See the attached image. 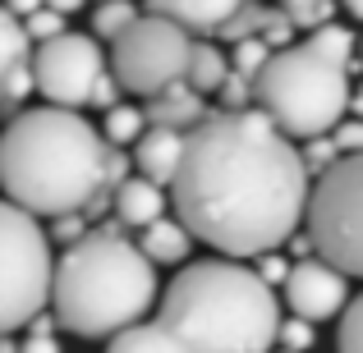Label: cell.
Here are the masks:
<instances>
[{"label":"cell","instance_id":"1","mask_svg":"<svg viewBox=\"0 0 363 353\" xmlns=\"http://www.w3.org/2000/svg\"><path fill=\"white\" fill-rule=\"evenodd\" d=\"M313 184L299 142L257 106L212 110V120L189 133L170 202L198 243L244 262L276 253L308 225Z\"/></svg>","mask_w":363,"mask_h":353},{"label":"cell","instance_id":"2","mask_svg":"<svg viewBox=\"0 0 363 353\" xmlns=\"http://www.w3.org/2000/svg\"><path fill=\"white\" fill-rule=\"evenodd\" d=\"M111 142L92 120L65 106L18 110L0 138V179L14 207L37 221L88 212L106 184Z\"/></svg>","mask_w":363,"mask_h":353},{"label":"cell","instance_id":"3","mask_svg":"<svg viewBox=\"0 0 363 353\" xmlns=\"http://www.w3.org/2000/svg\"><path fill=\"white\" fill-rule=\"evenodd\" d=\"M157 321L179 353H276L281 299L240 257L194 262L166 284Z\"/></svg>","mask_w":363,"mask_h":353},{"label":"cell","instance_id":"4","mask_svg":"<svg viewBox=\"0 0 363 353\" xmlns=\"http://www.w3.org/2000/svg\"><path fill=\"white\" fill-rule=\"evenodd\" d=\"M161 294L157 262L143 243L129 238L120 221H101L83 243L65 248L51 312L60 317V330L79 340H116L161 308Z\"/></svg>","mask_w":363,"mask_h":353},{"label":"cell","instance_id":"5","mask_svg":"<svg viewBox=\"0 0 363 353\" xmlns=\"http://www.w3.org/2000/svg\"><path fill=\"white\" fill-rule=\"evenodd\" d=\"M253 88H257V110L281 133H290L294 142L336 133L345 110L354 106L350 69H340L336 60L313 51L308 42L276 51Z\"/></svg>","mask_w":363,"mask_h":353},{"label":"cell","instance_id":"6","mask_svg":"<svg viewBox=\"0 0 363 353\" xmlns=\"http://www.w3.org/2000/svg\"><path fill=\"white\" fill-rule=\"evenodd\" d=\"M0 234H5V294H0V326L5 335L28 330L55 299V271L51 257V230H42L33 212L9 202L0 212Z\"/></svg>","mask_w":363,"mask_h":353},{"label":"cell","instance_id":"7","mask_svg":"<svg viewBox=\"0 0 363 353\" xmlns=\"http://www.w3.org/2000/svg\"><path fill=\"white\" fill-rule=\"evenodd\" d=\"M189 64H194V33H184L161 14H143L111 46V69H116L120 88L143 101L161 97L175 83H189Z\"/></svg>","mask_w":363,"mask_h":353},{"label":"cell","instance_id":"8","mask_svg":"<svg viewBox=\"0 0 363 353\" xmlns=\"http://www.w3.org/2000/svg\"><path fill=\"white\" fill-rule=\"evenodd\" d=\"M303 230L318 243V257L363 280V156H345L313 184Z\"/></svg>","mask_w":363,"mask_h":353},{"label":"cell","instance_id":"9","mask_svg":"<svg viewBox=\"0 0 363 353\" xmlns=\"http://www.w3.org/2000/svg\"><path fill=\"white\" fill-rule=\"evenodd\" d=\"M106 51L88 33H65L55 42L37 46V92L51 106L83 110L92 106V92L106 79Z\"/></svg>","mask_w":363,"mask_h":353},{"label":"cell","instance_id":"10","mask_svg":"<svg viewBox=\"0 0 363 353\" xmlns=\"http://www.w3.org/2000/svg\"><path fill=\"white\" fill-rule=\"evenodd\" d=\"M285 308L303 321H331V317H345L350 299V275L340 266H331L327 257H308V262H294V275L285 284Z\"/></svg>","mask_w":363,"mask_h":353},{"label":"cell","instance_id":"11","mask_svg":"<svg viewBox=\"0 0 363 353\" xmlns=\"http://www.w3.org/2000/svg\"><path fill=\"white\" fill-rule=\"evenodd\" d=\"M28 92H37V42L28 37L23 18L5 9L0 14V101H5L9 120L18 115Z\"/></svg>","mask_w":363,"mask_h":353},{"label":"cell","instance_id":"12","mask_svg":"<svg viewBox=\"0 0 363 353\" xmlns=\"http://www.w3.org/2000/svg\"><path fill=\"white\" fill-rule=\"evenodd\" d=\"M248 0H147V14H161L194 37H221L244 14Z\"/></svg>","mask_w":363,"mask_h":353},{"label":"cell","instance_id":"13","mask_svg":"<svg viewBox=\"0 0 363 353\" xmlns=\"http://www.w3.org/2000/svg\"><path fill=\"white\" fill-rule=\"evenodd\" d=\"M184 151H189V133H175V129H147L133 147V166L138 175H147L152 184L170 188L184 166Z\"/></svg>","mask_w":363,"mask_h":353},{"label":"cell","instance_id":"14","mask_svg":"<svg viewBox=\"0 0 363 353\" xmlns=\"http://www.w3.org/2000/svg\"><path fill=\"white\" fill-rule=\"evenodd\" d=\"M212 120V110H207V97L194 88V83H175V88H166L161 97L147 101V124L152 129H175V133H194L198 124Z\"/></svg>","mask_w":363,"mask_h":353},{"label":"cell","instance_id":"15","mask_svg":"<svg viewBox=\"0 0 363 353\" xmlns=\"http://www.w3.org/2000/svg\"><path fill=\"white\" fill-rule=\"evenodd\" d=\"M166 207H175L170 202V188L152 184L147 175H133L116 193V221L124 230H147V225L166 221Z\"/></svg>","mask_w":363,"mask_h":353},{"label":"cell","instance_id":"16","mask_svg":"<svg viewBox=\"0 0 363 353\" xmlns=\"http://www.w3.org/2000/svg\"><path fill=\"white\" fill-rule=\"evenodd\" d=\"M294 18L285 14L281 5H267V0H248L244 5V14L235 18L230 28H225V42H248V37H262L267 46H276V51H285L290 46V37H294Z\"/></svg>","mask_w":363,"mask_h":353},{"label":"cell","instance_id":"17","mask_svg":"<svg viewBox=\"0 0 363 353\" xmlns=\"http://www.w3.org/2000/svg\"><path fill=\"white\" fill-rule=\"evenodd\" d=\"M138 243H143V253H147L157 266H179V262H189V248H194V230H189V225L179 221V216H166V221L147 225V230L138 234Z\"/></svg>","mask_w":363,"mask_h":353},{"label":"cell","instance_id":"18","mask_svg":"<svg viewBox=\"0 0 363 353\" xmlns=\"http://www.w3.org/2000/svg\"><path fill=\"white\" fill-rule=\"evenodd\" d=\"M235 74V64L225 60V51L212 42V37H198L194 42V64H189V83H194L203 97H221L225 79Z\"/></svg>","mask_w":363,"mask_h":353},{"label":"cell","instance_id":"19","mask_svg":"<svg viewBox=\"0 0 363 353\" xmlns=\"http://www.w3.org/2000/svg\"><path fill=\"white\" fill-rule=\"evenodd\" d=\"M308 46L322 51L327 60H336L340 69H350V74L363 64V37H354V28H345V23H327V28H318V33H308Z\"/></svg>","mask_w":363,"mask_h":353},{"label":"cell","instance_id":"20","mask_svg":"<svg viewBox=\"0 0 363 353\" xmlns=\"http://www.w3.org/2000/svg\"><path fill=\"white\" fill-rule=\"evenodd\" d=\"M106 353H179V345L157 317H147V321H138V326L120 330V335L106 345Z\"/></svg>","mask_w":363,"mask_h":353},{"label":"cell","instance_id":"21","mask_svg":"<svg viewBox=\"0 0 363 353\" xmlns=\"http://www.w3.org/2000/svg\"><path fill=\"white\" fill-rule=\"evenodd\" d=\"M138 18H143V9L133 5V0H97V9H92V37L116 46Z\"/></svg>","mask_w":363,"mask_h":353},{"label":"cell","instance_id":"22","mask_svg":"<svg viewBox=\"0 0 363 353\" xmlns=\"http://www.w3.org/2000/svg\"><path fill=\"white\" fill-rule=\"evenodd\" d=\"M147 129H152V124H147V110L124 106V101H120L116 110H106V120H101V133H106L111 147H138V138Z\"/></svg>","mask_w":363,"mask_h":353},{"label":"cell","instance_id":"23","mask_svg":"<svg viewBox=\"0 0 363 353\" xmlns=\"http://www.w3.org/2000/svg\"><path fill=\"white\" fill-rule=\"evenodd\" d=\"M299 151H303V166H308V175L313 179H322V175H331V170L345 161V151L336 147V138H308V142H299Z\"/></svg>","mask_w":363,"mask_h":353},{"label":"cell","instance_id":"24","mask_svg":"<svg viewBox=\"0 0 363 353\" xmlns=\"http://www.w3.org/2000/svg\"><path fill=\"white\" fill-rule=\"evenodd\" d=\"M276 5H281L299 28H308V33L336 23V18H331V14H336V0H276Z\"/></svg>","mask_w":363,"mask_h":353},{"label":"cell","instance_id":"25","mask_svg":"<svg viewBox=\"0 0 363 353\" xmlns=\"http://www.w3.org/2000/svg\"><path fill=\"white\" fill-rule=\"evenodd\" d=\"M272 55H276V46H267L262 37H248V42H235L230 64H235V74H244V79H253V83H257V74L272 64Z\"/></svg>","mask_w":363,"mask_h":353},{"label":"cell","instance_id":"26","mask_svg":"<svg viewBox=\"0 0 363 353\" xmlns=\"http://www.w3.org/2000/svg\"><path fill=\"white\" fill-rule=\"evenodd\" d=\"M97 225H92V216L88 212H69V216H55L51 221V243H60V248H74V243H83Z\"/></svg>","mask_w":363,"mask_h":353},{"label":"cell","instance_id":"27","mask_svg":"<svg viewBox=\"0 0 363 353\" xmlns=\"http://www.w3.org/2000/svg\"><path fill=\"white\" fill-rule=\"evenodd\" d=\"M336 353H363V294L345 308L340 317V330H336Z\"/></svg>","mask_w":363,"mask_h":353},{"label":"cell","instance_id":"28","mask_svg":"<svg viewBox=\"0 0 363 353\" xmlns=\"http://www.w3.org/2000/svg\"><path fill=\"white\" fill-rule=\"evenodd\" d=\"M313 345H318V330H313V321L303 317H285L281 321V335H276V349H290V353H308Z\"/></svg>","mask_w":363,"mask_h":353},{"label":"cell","instance_id":"29","mask_svg":"<svg viewBox=\"0 0 363 353\" xmlns=\"http://www.w3.org/2000/svg\"><path fill=\"white\" fill-rule=\"evenodd\" d=\"M23 28H28V37H33L37 46H46V42H55V37L69 33V28H65V14H60V9H51V5L37 9L33 18H23Z\"/></svg>","mask_w":363,"mask_h":353},{"label":"cell","instance_id":"30","mask_svg":"<svg viewBox=\"0 0 363 353\" xmlns=\"http://www.w3.org/2000/svg\"><path fill=\"white\" fill-rule=\"evenodd\" d=\"M253 271L262 275L272 289H285L290 275H294V262H290V257H281V253H262V257H253Z\"/></svg>","mask_w":363,"mask_h":353},{"label":"cell","instance_id":"31","mask_svg":"<svg viewBox=\"0 0 363 353\" xmlns=\"http://www.w3.org/2000/svg\"><path fill=\"white\" fill-rule=\"evenodd\" d=\"M336 138V147L345 151V156H363V120L354 115V120H340V129L331 133Z\"/></svg>","mask_w":363,"mask_h":353},{"label":"cell","instance_id":"32","mask_svg":"<svg viewBox=\"0 0 363 353\" xmlns=\"http://www.w3.org/2000/svg\"><path fill=\"white\" fill-rule=\"evenodd\" d=\"M5 9H9L14 18H33L37 9H46V0H5Z\"/></svg>","mask_w":363,"mask_h":353},{"label":"cell","instance_id":"33","mask_svg":"<svg viewBox=\"0 0 363 353\" xmlns=\"http://www.w3.org/2000/svg\"><path fill=\"white\" fill-rule=\"evenodd\" d=\"M46 5H51V9H60V14L69 18L74 9H83V5H88V0H46Z\"/></svg>","mask_w":363,"mask_h":353},{"label":"cell","instance_id":"34","mask_svg":"<svg viewBox=\"0 0 363 353\" xmlns=\"http://www.w3.org/2000/svg\"><path fill=\"white\" fill-rule=\"evenodd\" d=\"M340 9H350V14H354L359 23H363V0H340Z\"/></svg>","mask_w":363,"mask_h":353},{"label":"cell","instance_id":"35","mask_svg":"<svg viewBox=\"0 0 363 353\" xmlns=\"http://www.w3.org/2000/svg\"><path fill=\"white\" fill-rule=\"evenodd\" d=\"M350 110H354V115L363 120V83H359V88H354V106H350Z\"/></svg>","mask_w":363,"mask_h":353},{"label":"cell","instance_id":"36","mask_svg":"<svg viewBox=\"0 0 363 353\" xmlns=\"http://www.w3.org/2000/svg\"><path fill=\"white\" fill-rule=\"evenodd\" d=\"M276 353H290V349H276Z\"/></svg>","mask_w":363,"mask_h":353}]
</instances>
